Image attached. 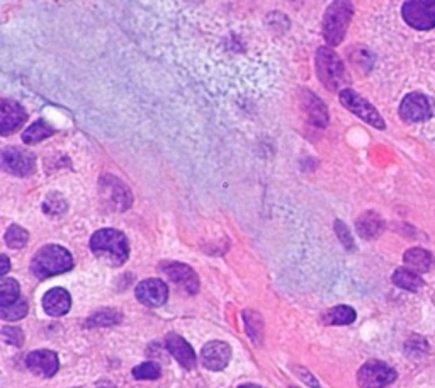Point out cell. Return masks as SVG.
<instances>
[{"mask_svg": "<svg viewBox=\"0 0 435 388\" xmlns=\"http://www.w3.org/2000/svg\"><path fill=\"white\" fill-rule=\"evenodd\" d=\"M382 227H384V223H382L381 217L373 213V211H368V213H364L357 220V232H359L361 237L364 239L377 237L382 232Z\"/></svg>", "mask_w": 435, "mask_h": 388, "instance_id": "cell-19", "label": "cell"}, {"mask_svg": "<svg viewBox=\"0 0 435 388\" xmlns=\"http://www.w3.org/2000/svg\"><path fill=\"white\" fill-rule=\"evenodd\" d=\"M354 15V6L350 0H335L325 12L323 34L330 46L340 45Z\"/></svg>", "mask_w": 435, "mask_h": 388, "instance_id": "cell-3", "label": "cell"}, {"mask_svg": "<svg viewBox=\"0 0 435 388\" xmlns=\"http://www.w3.org/2000/svg\"><path fill=\"white\" fill-rule=\"evenodd\" d=\"M316 74L325 87L337 91L345 79V69L338 55L330 48H320L316 51Z\"/></svg>", "mask_w": 435, "mask_h": 388, "instance_id": "cell-4", "label": "cell"}, {"mask_svg": "<svg viewBox=\"0 0 435 388\" xmlns=\"http://www.w3.org/2000/svg\"><path fill=\"white\" fill-rule=\"evenodd\" d=\"M27 119L26 111L19 102L2 101L0 104V133L9 135L19 130Z\"/></svg>", "mask_w": 435, "mask_h": 388, "instance_id": "cell-15", "label": "cell"}, {"mask_svg": "<svg viewBox=\"0 0 435 388\" xmlns=\"http://www.w3.org/2000/svg\"><path fill=\"white\" fill-rule=\"evenodd\" d=\"M396 380V371L382 361H369L357 373L361 388H384Z\"/></svg>", "mask_w": 435, "mask_h": 388, "instance_id": "cell-7", "label": "cell"}, {"mask_svg": "<svg viewBox=\"0 0 435 388\" xmlns=\"http://www.w3.org/2000/svg\"><path fill=\"white\" fill-rule=\"evenodd\" d=\"M335 230H337V235L342 240V243H344V246L347 247V249H354V240H352V237H350V232H349L347 227H345V223L337 222L335 223Z\"/></svg>", "mask_w": 435, "mask_h": 388, "instance_id": "cell-32", "label": "cell"}, {"mask_svg": "<svg viewBox=\"0 0 435 388\" xmlns=\"http://www.w3.org/2000/svg\"><path fill=\"white\" fill-rule=\"evenodd\" d=\"M354 320H356V312L347 305L333 307L332 310L326 312L323 317V322L330 323V326H347V323H352Z\"/></svg>", "mask_w": 435, "mask_h": 388, "instance_id": "cell-21", "label": "cell"}, {"mask_svg": "<svg viewBox=\"0 0 435 388\" xmlns=\"http://www.w3.org/2000/svg\"><path fill=\"white\" fill-rule=\"evenodd\" d=\"M400 116L406 123H420L432 118V102L420 92H412L401 101Z\"/></svg>", "mask_w": 435, "mask_h": 388, "instance_id": "cell-8", "label": "cell"}, {"mask_svg": "<svg viewBox=\"0 0 435 388\" xmlns=\"http://www.w3.org/2000/svg\"><path fill=\"white\" fill-rule=\"evenodd\" d=\"M44 213L50 215V217H58V215H63L67 211V201L62 194L58 193H51L44 201Z\"/></svg>", "mask_w": 435, "mask_h": 388, "instance_id": "cell-26", "label": "cell"}, {"mask_svg": "<svg viewBox=\"0 0 435 388\" xmlns=\"http://www.w3.org/2000/svg\"><path fill=\"white\" fill-rule=\"evenodd\" d=\"M53 131L55 130L50 125H48V123L36 121L29 128H27L26 131H24L22 140H24V143H38L44 138L51 137V135H53Z\"/></svg>", "mask_w": 435, "mask_h": 388, "instance_id": "cell-23", "label": "cell"}, {"mask_svg": "<svg viewBox=\"0 0 435 388\" xmlns=\"http://www.w3.org/2000/svg\"><path fill=\"white\" fill-rule=\"evenodd\" d=\"M91 249L109 266H121L130 255V246L123 232L114 229H102L95 232L91 239Z\"/></svg>", "mask_w": 435, "mask_h": 388, "instance_id": "cell-1", "label": "cell"}, {"mask_svg": "<svg viewBox=\"0 0 435 388\" xmlns=\"http://www.w3.org/2000/svg\"><path fill=\"white\" fill-rule=\"evenodd\" d=\"M136 298L147 307H162L168 298V288L162 279H145L136 286Z\"/></svg>", "mask_w": 435, "mask_h": 388, "instance_id": "cell-14", "label": "cell"}, {"mask_svg": "<svg viewBox=\"0 0 435 388\" xmlns=\"http://www.w3.org/2000/svg\"><path fill=\"white\" fill-rule=\"evenodd\" d=\"M27 240H29V234L19 225H12L6 232V243L12 249H21V247L26 246Z\"/></svg>", "mask_w": 435, "mask_h": 388, "instance_id": "cell-25", "label": "cell"}, {"mask_svg": "<svg viewBox=\"0 0 435 388\" xmlns=\"http://www.w3.org/2000/svg\"><path fill=\"white\" fill-rule=\"evenodd\" d=\"M338 99H340V102L347 107L350 113L359 116L362 121L369 123V125L374 128H380V130L384 128V121H382L381 114L377 113L376 107H374L368 99H364L361 94H357L356 91L352 89L340 91Z\"/></svg>", "mask_w": 435, "mask_h": 388, "instance_id": "cell-6", "label": "cell"}, {"mask_svg": "<svg viewBox=\"0 0 435 388\" xmlns=\"http://www.w3.org/2000/svg\"><path fill=\"white\" fill-rule=\"evenodd\" d=\"M306 94H308V92H306ZM304 106L306 113H308L312 123H315L318 126H325L326 123H328V113H326L325 104L318 98H315V95L308 94V102H306Z\"/></svg>", "mask_w": 435, "mask_h": 388, "instance_id": "cell-22", "label": "cell"}, {"mask_svg": "<svg viewBox=\"0 0 435 388\" xmlns=\"http://www.w3.org/2000/svg\"><path fill=\"white\" fill-rule=\"evenodd\" d=\"M133 377L136 380H156L160 377V366L156 363H143L133 370Z\"/></svg>", "mask_w": 435, "mask_h": 388, "instance_id": "cell-30", "label": "cell"}, {"mask_svg": "<svg viewBox=\"0 0 435 388\" xmlns=\"http://www.w3.org/2000/svg\"><path fill=\"white\" fill-rule=\"evenodd\" d=\"M243 319L247 320V322H245V326H247V330H248V334H250V337L253 339V341H255V344H260L262 342V334H264V329H262L260 315L253 314V312H245Z\"/></svg>", "mask_w": 435, "mask_h": 388, "instance_id": "cell-28", "label": "cell"}, {"mask_svg": "<svg viewBox=\"0 0 435 388\" xmlns=\"http://www.w3.org/2000/svg\"><path fill=\"white\" fill-rule=\"evenodd\" d=\"M403 19L408 26L420 31L435 27V0H406L401 9Z\"/></svg>", "mask_w": 435, "mask_h": 388, "instance_id": "cell-5", "label": "cell"}, {"mask_svg": "<svg viewBox=\"0 0 435 388\" xmlns=\"http://www.w3.org/2000/svg\"><path fill=\"white\" fill-rule=\"evenodd\" d=\"M74 266V257L65 247L55 246H44L43 249L36 252L33 262H31V271L36 278L46 279L51 276L67 273Z\"/></svg>", "mask_w": 435, "mask_h": 388, "instance_id": "cell-2", "label": "cell"}, {"mask_svg": "<svg viewBox=\"0 0 435 388\" xmlns=\"http://www.w3.org/2000/svg\"><path fill=\"white\" fill-rule=\"evenodd\" d=\"M239 388H262V387H259V385H241Z\"/></svg>", "mask_w": 435, "mask_h": 388, "instance_id": "cell-34", "label": "cell"}, {"mask_svg": "<svg viewBox=\"0 0 435 388\" xmlns=\"http://www.w3.org/2000/svg\"><path fill=\"white\" fill-rule=\"evenodd\" d=\"M405 264L415 273H429L434 266V257L425 249H410L405 252Z\"/></svg>", "mask_w": 435, "mask_h": 388, "instance_id": "cell-18", "label": "cell"}, {"mask_svg": "<svg viewBox=\"0 0 435 388\" xmlns=\"http://www.w3.org/2000/svg\"><path fill=\"white\" fill-rule=\"evenodd\" d=\"M160 269H162V273L167 276L170 281H174L177 286L182 288L185 293L196 295L197 290H199V279H197V274L187 266V264L162 262Z\"/></svg>", "mask_w": 435, "mask_h": 388, "instance_id": "cell-11", "label": "cell"}, {"mask_svg": "<svg viewBox=\"0 0 435 388\" xmlns=\"http://www.w3.org/2000/svg\"><path fill=\"white\" fill-rule=\"evenodd\" d=\"M2 167L11 174L26 178L34 172L36 159L31 152L18 149V147H9L2 152Z\"/></svg>", "mask_w": 435, "mask_h": 388, "instance_id": "cell-9", "label": "cell"}, {"mask_svg": "<svg viewBox=\"0 0 435 388\" xmlns=\"http://www.w3.org/2000/svg\"><path fill=\"white\" fill-rule=\"evenodd\" d=\"M27 315V302L18 300L9 307H0V317L4 320H21Z\"/></svg>", "mask_w": 435, "mask_h": 388, "instance_id": "cell-27", "label": "cell"}, {"mask_svg": "<svg viewBox=\"0 0 435 388\" xmlns=\"http://www.w3.org/2000/svg\"><path fill=\"white\" fill-rule=\"evenodd\" d=\"M26 366L31 373L38 375V377L50 378L58 371V356L53 351L41 349V351H33L31 354H27L26 358Z\"/></svg>", "mask_w": 435, "mask_h": 388, "instance_id": "cell-13", "label": "cell"}, {"mask_svg": "<svg viewBox=\"0 0 435 388\" xmlns=\"http://www.w3.org/2000/svg\"><path fill=\"white\" fill-rule=\"evenodd\" d=\"M2 339L6 341L7 344H11V346H15V347H21L22 342H24V334L21 329H18V327H2Z\"/></svg>", "mask_w": 435, "mask_h": 388, "instance_id": "cell-31", "label": "cell"}, {"mask_svg": "<svg viewBox=\"0 0 435 388\" xmlns=\"http://www.w3.org/2000/svg\"><path fill=\"white\" fill-rule=\"evenodd\" d=\"M100 196H102L104 201H106L112 210L118 211L130 208L133 201L130 189H128L119 179L112 178V175H106V178H102V181H100Z\"/></svg>", "mask_w": 435, "mask_h": 388, "instance_id": "cell-10", "label": "cell"}, {"mask_svg": "<svg viewBox=\"0 0 435 388\" xmlns=\"http://www.w3.org/2000/svg\"><path fill=\"white\" fill-rule=\"evenodd\" d=\"M165 346H167L168 353L174 356L184 368L191 370V368L196 366L194 351H192L191 344L185 341L184 337L177 334H168L167 339H165Z\"/></svg>", "mask_w": 435, "mask_h": 388, "instance_id": "cell-16", "label": "cell"}, {"mask_svg": "<svg viewBox=\"0 0 435 388\" xmlns=\"http://www.w3.org/2000/svg\"><path fill=\"white\" fill-rule=\"evenodd\" d=\"M293 388H294V387H293Z\"/></svg>", "mask_w": 435, "mask_h": 388, "instance_id": "cell-35", "label": "cell"}, {"mask_svg": "<svg viewBox=\"0 0 435 388\" xmlns=\"http://www.w3.org/2000/svg\"><path fill=\"white\" fill-rule=\"evenodd\" d=\"M232 359V347L223 341H211L201 351V361L211 371L225 370Z\"/></svg>", "mask_w": 435, "mask_h": 388, "instance_id": "cell-12", "label": "cell"}, {"mask_svg": "<svg viewBox=\"0 0 435 388\" xmlns=\"http://www.w3.org/2000/svg\"><path fill=\"white\" fill-rule=\"evenodd\" d=\"M19 300V283L15 279L4 278L0 281V307H9Z\"/></svg>", "mask_w": 435, "mask_h": 388, "instance_id": "cell-24", "label": "cell"}, {"mask_svg": "<svg viewBox=\"0 0 435 388\" xmlns=\"http://www.w3.org/2000/svg\"><path fill=\"white\" fill-rule=\"evenodd\" d=\"M0 261H2V266H0V274H6L7 271L11 269V262L9 259H7V255H0Z\"/></svg>", "mask_w": 435, "mask_h": 388, "instance_id": "cell-33", "label": "cell"}, {"mask_svg": "<svg viewBox=\"0 0 435 388\" xmlns=\"http://www.w3.org/2000/svg\"><path fill=\"white\" fill-rule=\"evenodd\" d=\"M119 320H121L119 312L100 310L88 319V323H91V326H111V323H118Z\"/></svg>", "mask_w": 435, "mask_h": 388, "instance_id": "cell-29", "label": "cell"}, {"mask_svg": "<svg viewBox=\"0 0 435 388\" xmlns=\"http://www.w3.org/2000/svg\"><path fill=\"white\" fill-rule=\"evenodd\" d=\"M72 307V298L63 288H53L43 297V309L51 317H62Z\"/></svg>", "mask_w": 435, "mask_h": 388, "instance_id": "cell-17", "label": "cell"}, {"mask_svg": "<svg viewBox=\"0 0 435 388\" xmlns=\"http://www.w3.org/2000/svg\"><path fill=\"white\" fill-rule=\"evenodd\" d=\"M393 283L396 286L403 288V290H408V291H417L424 286V279L420 278L415 271L412 269H398L396 273L393 274Z\"/></svg>", "mask_w": 435, "mask_h": 388, "instance_id": "cell-20", "label": "cell"}]
</instances>
